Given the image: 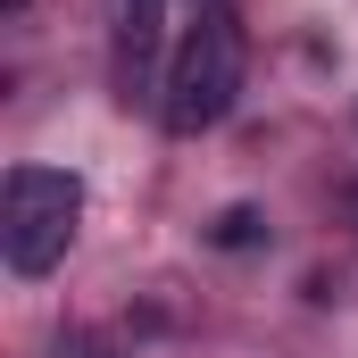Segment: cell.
Segmentation results:
<instances>
[{
  "mask_svg": "<svg viewBox=\"0 0 358 358\" xmlns=\"http://www.w3.org/2000/svg\"><path fill=\"white\" fill-rule=\"evenodd\" d=\"M242 92V25L225 0H192L176 50H167V84H159V117L167 134H208Z\"/></svg>",
  "mask_w": 358,
  "mask_h": 358,
  "instance_id": "1",
  "label": "cell"
},
{
  "mask_svg": "<svg viewBox=\"0 0 358 358\" xmlns=\"http://www.w3.org/2000/svg\"><path fill=\"white\" fill-rule=\"evenodd\" d=\"M76 225H84V183L67 167H8V183H0V259H8V275H25V283L50 275L67 259Z\"/></svg>",
  "mask_w": 358,
  "mask_h": 358,
  "instance_id": "2",
  "label": "cell"
},
{
  "mask_svg": "<svg viewBox=\"0 0 358 358\" xmlns=\"http://www.w3.org/2000/svg\"><path fill=\"white\" fill-rule=\"evenodd\" d=\"M108 34H117V84H125V100L167 84V67H159V50H167V0H108Z\"/></svg>",
  "mask_w": 358,
  "mask_h": 358,
  "instance_id": "3",
  "label": "cell"
}]
</instances>
